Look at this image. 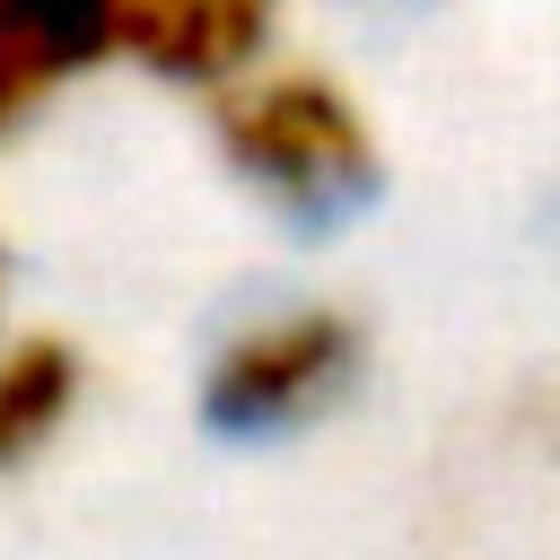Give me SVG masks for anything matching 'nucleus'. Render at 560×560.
Returning <instances> with one entry per match:
<instances>
[{
    "label": "nucleus",
    "instance_id": "nucleus-3",
    "mask_svg": "<svg viewBox=\"0 0 560 560\" xmlns=\"http://www.w3.org/2000/svg\"><path fill=\"white\" fill-rule=\"evenodd\" d=\"M122 52V0H0V131Z\"/></svg>",
    "mask_w": 560,
    "mask_h": 560
},
{
    "label": "nucleus",
    "instance_id": "nucleus-1",
    "mask_svg": "<svg viewBox=\"0 0 560 560\" xmlns=\"http://www.w3.org/2000/svg\"><path fill=\"white\" fill-rule=\"evenodd\" d=\"M219 158L289 219H350L376 201L385 158L368 114L350 105L341 79L289 61V70H245L219 96Z\"/></svg>",
    "mask_w": 560,
    "mask_h": 560
},
{
    "label": "nucleus",
    "instance_id": "nucleus-2",
    "mask_svg": "<svg viewBox=\"0 0 560 560\" xmlns=\"http://www.w3.org/2000/svg\"><path fill=\"white\" fill-rule=\"evenodd\" d=\"M350 368H359V324L341 306H280L210 350L201 411L228 438H271V429H298L306 411H324L350 385Z\"/></svg>",
    "mask_w": 560,
    "mask_h": 560
},
{
    "label": "nucleus",
    "instance_id": "nucleus-4",
    "mask_svg": "<svg viewBox=\"0 0 560 560\" xmlns=\"http://www.w3.org/2000/svg\"><path fill=\"white\" fill-rule=\"evenodd\" d=\"M79 402V350L61 332H26L0 350V472L44 455Z\"/></svg>",
    "mask_w": 560,
    "mask_h": 560
}]
</instances>
